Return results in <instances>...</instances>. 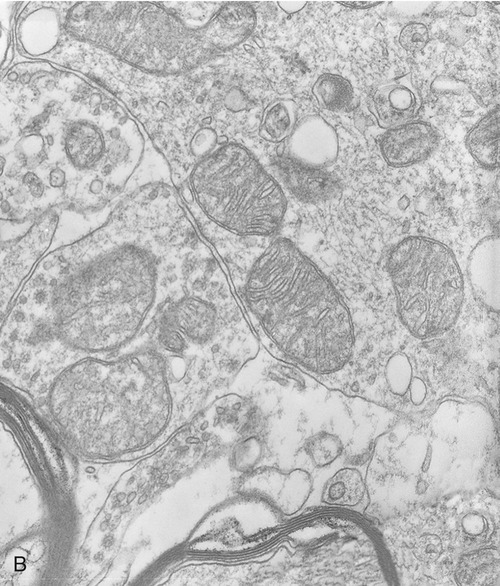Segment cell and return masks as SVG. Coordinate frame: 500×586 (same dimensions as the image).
<instances>
[{
  "label": "cell",
  "mask_w": 500,
  "mask_h": 586,
  "mask_svg": "<svg viewBox=\"0 0 500 586\" xmlns=\"http://www.w3.org/2000/svg\"><path fill=\"white\" fill-rule=\"evenodd\" d=\"M18 56L1 71V220L51 209L102 215L127 193L172 180L166 157L111 93Z\"/></svg>",
  "instance_id": "6da1fadb"
},
{
  "label": "cell",
  "mask_w": 500,
  "mask_h": 586,
  "mask_svg": "<svg viewBox=\"0 0 500 586\" xmlns=\"http://www.w3.org/2000/svg\"><path fill=\"white\" fill-rule=\"evenodd\" d=\"M193 234L171 185L127 193L103 224L42 257L1 321V343L86 354L126 347L167 300L168 245Z\"/></svg>",
  "instance_id": "7a4b0ae2"
},
{
  "label": "cell",
  "mask_w": 500,
  "mask_h": 586,
  "mask_svg": "<svg viewBox=\"0 0 500 586\" xmlns=\"http://www.w3.org/2000/svg\"><path fill=\"white\" fill-rule=\"evenodd\" d=\"M258 340L309 372L341 370L354 348L347 305L325 274L282 237L211 243Z\"/></svg>",
  "instance_id": "3957f363"
},
{
  "label": "cell",
  "mask_w": 500,
  "mask_h": 586,
  "mask_svg": "<svg viewBox=\"0 0 500 586\" xmlns=\"http://www.w3.org/2000/svg\"><path fill=\"white\" fill-rule=\"evenodd\" d=\"M62 29L143 72L187 73L226 53L254 31L256 14L246 2H225L201 29L186 26L161 2L55 1Z\"/></svg>",
  "instance_id": "277c9868"
},
{
  "label": "cell",
  "mask_w": 500,
  "mask_h": 586,
  "mask_svg": "<svg viewBox=\"0 0 500 586\" xmlns=\"http://www.w3.org/2000/svg\"><path fill=\"white\" fill-rule=\"evenodd\" d=\"M175 187L208 241L272 237L287 208L280 184L237 143L204 157Z\"/></svg>",
  "instance_id": "5b68a950"
},
{
  "label": "cell",
  "mask_w": 500,
  "mask_h": 586,
  "mask_svg": "<svg viewBox=\"0 0 500 586\" xmlns=\"http://www.w3.org/2000/svg\"><path fill=\"white\" fill-rule=\"evenodd\" d=\"M388 271L400 318L414 336L434 337L455 324L463 303V276L444 244L407 237L390 252Z\"/></svg>",
  "instance_id": "8992f818"
},
{
  "label": "cell",
  "mask_w": 500,
  "mask_h": 586,
  "mask_svg": "<svg viewBox=\"0 0 500 586\" xmlns=\"http://www.w3.org/2000/svg\"><path fill=\"white\" fill-rule=\"evenodd\" d=\"M59 209H51L36 218L27 231L1 249V321L19 290L33 272L44 252L54 242L60 220Z\"/></svg>",
  "instance_id": "52a82bcc"
},
{
  "label": "cell",
  "mask_w": 500,
  "mask_h": 586,
  "mask_svg": "<svg viewBox=\"0 0 500 586\" xmlns=\"http://www.w3.org/2000/svg\"><path fill=\"white\" fill-rule=\"evenodd\" d=\"M61 34V15L55 1L26 2L16 18V47L24 58L44 59L56 48Z\"/></svg>",
  "instance_id": "ba28073f"
},
{
  "label": "cell",
  "mask_w": 500,
  "mask_h": 586,
  "mask_svg": "<svg viewBox=\"0 0 500 586\" xmlns=\"http://www.w3.org/2000/svg\"><path fill=\"white\" fill-rule=\"evenodd\" d=\"M338 136L321 116L309 115L296 123L284 145V157L301 166L325 169L337 159Z\"/></svg>",
  "instance_id": "9c48e42d"
},
{
  "label": "cell",
  "mask_w": 500,
  "mask_h": 586,
  "mask_svg": "<svg viewBox=\"0 0 500 586\" xmlns=\"http://www.w3.org/2000/svg\"><path fill=\"white\" fill-rule=\"evenodd\" d=\"M421 105V95L407 73L377 87L370 107L378 125L389 130L414 119Z\"/></svg>",
  "instance_id": "30bf717a"
},
{
  "label": "cell",
  "mask_w": 500,
  "mask_h": 586,
  "mask_svg": "<svg viewBox=\"0 0 500 586\" xmlns=\"http://www.w3.org/2000/svg\"><path fill=\"white\" fill-rule=\"evenodd\" d=\"M438 140V133L429 123L410 121L389 129L381 139L380 149L390 166L406 167L426 159Z\"/></svg>",
  "instance_id": "8fae6325"
},
{
  "label": "cell",
  "mask_w": 500,
  "mask_h": 586,
  "mask_svg": "<svg viewBox=\"0 0 500 586\" xmlns=\"http://www.w3.org/2000/svg\"><path fill=\"white\" fill-rule=\"evenodd\" d=\"M499 237H485L472 249L467 262L471 288L489 310L499 312Z\"/></svg>",
  "instance_id": "7c38bea8"
},
{
  "label": "cell",
  "mask_w": 500,
  "mask_h": 586,
  "mask_svg": "<svg viewBox=\"0 0 500 586\" xmlns=\"http://www.w3.org/2000/svg\"><path fill=\"white\" fill-rule=\"evenodd\" d=\"M275 166L286 187L304 202H323L338 195L339 182L325 169L301 166L285 157Z\"/></svg>",
  "instance_id": "4fadbf2b"
},
{
  "label": "cell",
  "mask_w": 500,
  "mask_h": 586,
  "mask_svg": "<svg viewBox=\"0 0 500 586\" xmlns=\"http://www.w3.org/2000/svg\"><path fill=\"white\" fill-rule=\"evenodd\" d=\"M499 106L482 117L468 132L466 146L482 167L499 166Z\"/></svg>",
  "instance_id": "5bb4252c"
},
{
  "label": "cell",
  "mask_w": 500,
  "mask_h": 586,
  "mask_svg": "<svg viewBox=\"0 0 500 586\" xmlns=\"http://www.w3.org/2000/svg\"><path fill=\"white\" fill-rule=\"evenodd\" d=\"M297 120V105L293 100H276L264 110L259 135L264 140L279 143L292 133Z\"/></svg>",
  "instance_id": "9a60e30c"
},
{
  "label": "cell",
  "mask_w": 500,
  "mask_h": 586,
  "mask_svg": "<svg viewBox=\"0 0 500 586\" xmlns=\"http://www.w3.org/2000/svg\"><path fill=\"white\" fill-rule=\"evenodd\" d=\"M365 485L361 474L353 468L336 472L326 483L323 500L339 506H355L363 499Z\"/></svg>",
  "instance_id": "2e32d148"
},
{
  "label": "cell",
  "mask_w": 500,
  "mask_h": 586,
  "mask_svg": "<svg viewBox=\"0 0 500 586\" xmlns=\"http://www.w3.org/2000/svg\"><path fill=\"white\" fill-rule=\"evenodd\" d=\"M312 93L319 105L330 111H342L349 107L353 100V87L344 77L324 73L315 81Z\"/></svg>",
  "instance_id": "e0dca14e"
},
{
  "label": "cell",
  "mask_w": 500,
  "mask_h": 586,
  "mask_svg": "<svg viewBox=\"0 0 500 586\" xmlns=\"http://www.w3.org/2000/svg\"><path fill=\"white\" fill-rule=\"evenodd\" d=\"M164 7L192 29L204 28L215 17L225 2L160 1Z\"/></svg>",
  "instance_id": "ac0fdd59"
},
{
  "label": "cell",
  "mask_w": 500,
  "mask_h": 586,
  "mask_svg": "<svg viewBox=\"0 0 500 586\" xmlns=\"http://www.w3.org/2000/svg\"><path fill=\"white\" fill-rule=\"evenodd\" d=\"M305 451L312 462L319 467L332 463L342 452L340 439L328 432H319L307 439Z\"/></svg>",
  "instance_id": "d6986e66"
},
{
  "label": "cell",
  "mask_w": 500,
  "mask_h": 586,
  "mask_svg": "<svg viewBox=\"0 0 500 586\" xmlns=\"http://www.w3.org/2000/svg\"><path fill=\"white\" fill-rule=\"evenodd\" d=\"M429 40L427 27L419 22L405 25L399 34L400 45L409 52L422 50Z\"/></svg>",
  "instance_id": "ffe728a7"
},
{
  "label": "cell",
  "mask_w": 500,
  "mask_h": 586,
  "mask_svg": "<svg viewBox=\"0 0 500 586\" xmlns=\"http://www.w3.org/2000/svg\"><path fill=\"white\" fill-rule=\"evenodd\" d=\"M411 369L409 364L400 358L393 359L387 370V378L393 392L404 394L410 385Z\"/></svg>",
  "instance_id": "44dd1931"
},
{
  "label": "cell",
  "mask_w": 500,
  "mask_h": 586,
  "mask_svg": "<svg viewBox=\"0 0 500 586\" xmlns=\"http://www.w3.org/2000/svg\"><path fill=\"white\" fill-rule=\"evenodd\" d=\"M442 553V542L433 534H424L416 542L415 556L422 562L430 563L439 558Z\"/></svg>",
  "instance_id": "7402d4cb"
},
{
  "label": "cell",
  "mask_w": 500,
  "mask_h": 586,
  "mask_svg": "<svg viewBox=\"0 0 500 586\" xmlns=\"http://www.w3.org/2000/svg\"><path fill=\"white\" fill-rule=\"evenodd\" d=\"M431 90L437 94H464L468 90L465 82L452 76H438L431 83Z\"/></svg>",
  "instance_id": "603a6c76"
},
{
  "label": "cell",
  "mask_w": 500,
  "mask_h": 586,
  "mask_svg": "<svg viewBox=\"0 0 500 586\" xmlns=\"http://www.w3.org/2000/svg\"><path fill=\"white\" fill-rule=\"evenodd\" d=\"M429 1H395L393 8L404 16L420 15L431 7Z\"/></svg>",
  "instance_id": "cb8c5ba5"
},
{
  "label": "cell",
  "mask_w": 500,
  "mask_h": 586,
  "mask_svg": "<svg viewBox=\"0 0 500 586\" xmlns=\"http://www.w3.org/2000/svg\"><path fill=\"white\" fill-rule=\"evenodd\" d=\"M464 530L470 535H479L483 532L485 522L478 514L470 513L465 516L462 522Z\"/></svg>",
  "instance_id": "d4e9b609"
},
{
  "label": "cell",
  "mask_w": 500,
  "mask_h": 586,
  "mask_svg": "<svg viewBox=\"0 0 500 586\" xmlns=\"http://www.w3.org/2000/svg\"><path fill=\"white\" fill-rule=\"evenodd\" d=\"M411 399L415 404L423 401L426 390L424 384L420 380H414L411 385Z\"/></svg>",
  "instance_id": "484cf974"
},
{
  "label": "cell",
  "mask_w": 500,
  "mask_h": 586,
  "mask_svg": "<svg viewBox=\"0 0 500 586\" xmlns=\"http://www.w3.org/2000/svg\"><path fill=\"white\" fill-rule=\"evenodd\" d=\"M279 7L286 13H296L302 10L307 4L306 1H278Z\"/></svg>",
  "instance_id": "4316f807"
},
{
  "label": "cell",
  "mask_w": 500,
  "mask_h": 586,
  "mask_svg": "<svg viewBox=\"0 0 500 586\" xmlns=\"http://www.w3.org/2000/svg\"><path fill=\"white\" fill-rule=\"evenodd\" d=\"M339 4H342L344 6H348V7H352V8H357V9H364V8H369V7H373L379 4H382V1H339Z\"/></svg>",
  "instance_id": "83f0119b"
}]
</instances>
